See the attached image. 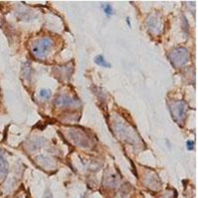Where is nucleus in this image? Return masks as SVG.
Instances as JSON below:
<instances>
[{
    "label": "nucleus",
    "instance_id": "f257e3e1",
    "mask_svg": "<svg viewBox=\"0 0 198 198\" xmlns=\"http://www.w3.org/2000/svg\"><path fill=\"white\" fill-rule=\"evenodd\" d=\"M54 47V41L46 37V38H41L33 42L31 47V52L37 59H45V57L51 53Z\"/></svg>",
    "mask_w": 198,
    "mask_h": 198
},
{
    "label": "nucleus",
    "instance_id": "f03ea898",
    "mask_svg": "<svg viewBox=\"0 0 198 198\" xmlns=\"http://www.w3.org/2000/svg\"><path fill=\"white\" fill-rule=\"evenodd\" d=\"M189 56L185 49L178 48L169 54V60L175 67H182L188 61Z\"/></svg>",
    "mask_w": 198,
    "mask_h": 198
},
{
    "label": "nucleus",
    "instance_id": "7ed1b4c3",
    "mask_svg": "<svg viewBox=\"0 0 198 198\" xmlns=\"http://www.w3.org/2000/svg\"><path fill=\"white\" fill-rule=\"evenodd\" d=\"M54 103L60 106H70V105L76 103V101L69 95H60L54 100Z\"/></svg>",
    "mask_w": 198,
    "mask_h": 198
},
{
    "label": "nucleus",
    "instance_id": "20e7f679",
    "mask_svg": "<svg viewBox=\"0 0 198 198\" xmlns=\"http://www.w3.org/2000/svg\"><path fill=\"white\" fill-rule=\"evenodd\" d=\"M183 102H177L175 104V112H172L173 116L175 117V119L178 118H182V116L185 114V107H183Z\"/></svg>",
    "mask_w": 198,
    "mask_h": 198
},
{
    "label": "nucleus",
    "instance_id": "39448f33",
    "mask_svg": "<svg viewBox=\"0 0 198 198\" xmlns=\"http://www.w3.org/2000/svg\"><path fill=\"white\" fill-rule=\"evenodd\" d=\"M94 63H97L98 66L103 67H111L110 63H107L106 60L104 59V57H103V56H101V54H99V56L95 57V59H94Z\"/></svg>",
    "mask_w": 198,
    "mask_h": 198
},
{
    "label": "nucleus",
    "instance_id": "423d86ee",
    "mask_svg": "<svg viewBox=\"0 0 198 198\" xmlns=\"http://www.w3.org/2000/svg\"><path fill=\"white\" fill-rule=\"evenodd\" d=\"M7 172V165L5 159L0 156V175H4Z\"/></svg>",
    "mask_w": 198,
    "mask_h": 198
},
{
    "label": "nucleus",
    "instance_id": "0eeeda50",
    "mask_svg": "<svg viewBox=\"0 0 198 198\" xmlns=\"http://www.w3.org/2000/svg\"><path fill=\"white\" fill-rule=\"evenodd\" d=\"M40 96L44 98H50L51 96V91L47 89H42L40 91Z\"/></svg>",
    "mask_w": 198,
    "mask_h": 198
},
{
    "label": "nucleus",
    "instance_id": "6e6552de",
    "mask_svg": "<svg viewBox=\"0 0 198 198\" xmlns=\"http://www.w3.org/2000/svg\"><path fill=\"white\" fill-rule=\"evenodd\" d=\"M104 12L106 13L107 15H111L112 13H113V9H112L111 5H109V4L105 5L104 6Z\"/></svg>",
    "mask_w": 198,
    "mask_h": 198
}]
</instances>
